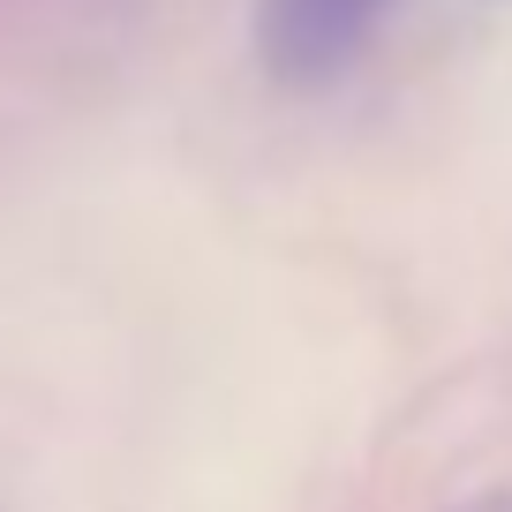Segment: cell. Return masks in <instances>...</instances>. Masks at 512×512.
<instances>
[{
  "label": "cell",
  "instance_id": "7a4b0ae2",
  "mask_svg": "<svg viewBox=\"0 0 512 512\" xmlns=\"http://www.w3.org/2000/svg\"><path fill=\"white\" fill-rule=\"evenodd\" d=\"M475 512H512V490H505V497H490V505H475Z\"/></svg>",
  "mask_w": 512,
  "mask_h": 512
},
{
  "label": "cell",
  "instance_id": "6da1fadb",
  "mask_svg": "<svg viewBox=\"0 0 512 512\" xmlns=\"http://www.w3.org/2000/svg\"><path fill=\"white\" fill-rule=\"evenodd\" d=\"M392 0H256V53L287 91H324L369 53Z\"/></svg>",
  "mask_w": 512,
  "mask_h": 512
}]
</instances>
